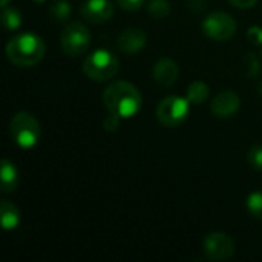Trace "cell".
Segmentation results:
<instances>
[{"instance_id": "obj_2", "label": "cell", "mask_w": 262, "mask_h": 262, "mask_svg": "<svg viewBox=\"0 0 262 262\" xmlns=\"http://www.w3.org/2000/svg\"><path fill=\"white\" fill-rule=\"evenodd\" d=\"M46 46L40 35L34 32H23L14 35L6 45L8 60L20 68L37 64L45 55Z\"/></svg>"}, {"instance_id": "obj_11", "label": "cell", "mask_w": 262, "mask_h": 262, "mask_svg": "<svg viewBox=\"0 0 262 262\" xmlns=\"http://www.w3.org/2000/svg\"><path fill=\"white\" fill-rule=\"evenodd\" d=\"M146 43H147V37L144 31H141L140 28H127L118 35L117 40L118 49L129 55L140 52L146 46Z\"/></svg>"}, {"instance_id": "obj_8", "label": "cell", "mask_w": 262, "mask_h": 262, "mask_svg": "<svg viewBox=\"0 0 262 262\" xmlns=\"http://www.w3.org/2000/svg\"><path fill=\"white\" fill-rule=\"evenodd\" d=\"M204 252L212 261H227L235 255V243L229 235L213 232L204 239Z\"/></svg>"}, {"instance_id": "obj_10", "label": "cell", "mask_w": 262, "mask_h": 262, "mask_svg": "<svg viewBox=\"0 0 262 262\" xmlns=\"http://www.w3.org/2000/svg\"><path fill=\"white\" fill-rule=\"evenodd\" d=\"M80 12L84 20L91 23H104L114 15V5L111 0H86L83 2Z\"/></svg>"}, {"instance_id": "obj_4", "label": "cell", "mask_w": 262, "mask_h": 262, "mask_svg": "<svg viewBox=\"0 0 262 262\" xmlns=\"http://www.w3.org/2000/svg\"><path fill=\"white\" fill-rule=\"evenodd\" d=\"M9 134L17 146L32 149L40 140V123L31 112L20 111L9 121Z\"/></svg>"}, {"instance_id": "obj_27", "label": "cell", "mask_w": 262, "mask_h": 262, "mask_svg": "<svg viewBox=\"0 0 262 262\" xmlns=\"http://www.w3.org/2000/svg\"><path fill=\"white\" fill-rule=\"evenodd\" d=\"M258 92L262 95V80L259 81V84H258Z\"/></svg>"}, {"instance_id": "obj_26", "label": "cell", "mask_w": 262, "mask_h": 262, "mask_svg": "<svg viewBox=\"0 0 262 262\" xmlns=\"http://www.w3.org/2000/svg\"><path fill=\"white\" fill-rule=\"evenodd\" d=\"M11 0H2V6H8Z\"/></svg>"}, {"instance_id": "obj_13", "label": "cell", "mask_w": 262, "mask_h": 262, "mask_svg": "<svg viewBox=\"0 0 262 262\" xmlns=\"http://www.w3.org/2000/svg\"><path fill=\"white\" fill-rule=\"evenodd\" d=\"M0 218H2V227L6 232L17 229L21 221L20 210L8 200H2L0 203Z\"/></svg>"}, {"instance_id": "obj_20", "label": "cell", "mask_w": 262, "mask_h": 262, "mask_svg": "<svg viewBox=\"0 0 262 262\" xmlns=\"http://www.w3.org/2000/svg\"><path fill=\"white\" fill-rule=\"evenodd\" d=\"M261 71V63H259V58L255 52H250L247 57H246V72L250 78H255Z\"/></svg>"}, {"instance_id": "obj_6", "label": "cell", "mask_w": 262, "mask_h": 262, "mask_svg": "<svg viewBox=\"0 0 262 262\" xmlns=\"http://www.w3.org/2000/svg\"><path fill=\"white\" fill-rule=\"evenodd\" d=\"M91 45V32L80 21L68 23L60 34V46L63 52L69 57L81 55L88 51Z\"/></svg>"}, {"instance_id": "obj_18", "label": "cell", "mask_w": 262, "mask_h": 262, "mask_svg": "<svg viewBox=\"0 0 262 262\" xmlns=\"http://www.w3.org/2000/svg\"><path fill=\"white\" fill-rule=\"evenodd\" d=\"M147 11L154 18H166L170 14L172 8L167 0H149Z\"/></svg>"}, {"instance_id": "obj_9", "label": "cell", "mask_w": 262, "mask_h": 262, "mask_svg": "<svg viewBox=\"0 0 262 262\" xmlns=\"http://www.w3.org/2000/svg\"><path fill=\"white\" fill-rule=\"evenodd\" d=\"M241 107V98L235 91H223L220 92L210 103V111L216 118H230L236 115Z\"/></svg>"}, {"instance_id": "obj_12", "label": "cell", "mask_w": 262, "mask_h": 262, "mask_svg": "<svg viewBox=\"0 0 262 262\" xmlns=\"http://www.w3.org/2000/svg\"><path fill=\"white\" fill-rule=\"evenodd\" d=\"M180 75V68L172 58H161L154 66V78L163 88H170L177 83Z\"/></svg>"}, {"instance_id": "obj_21", "label": "cell", "mask_w": 262, "mask_h": 262, "mask_svg": "<svg viewBox=\"0 0 262 262\" xmlns=\"http://www.w3.org/2000/svg\"><path fill=\"white\" fill-rule=\"evenodd\" d=\"M247 160L255 170H262V146H253L247 154Z\"/></svg>"}, {"instance_id": "obj_23", "label": "cell", "mask_w": 262, "mask_h": 262, "mask_svg": "<svg viewBox=\"0 0 262 262\" xmlns=\"http://www.w3.org/2000/svg\"><path fill=\"white\" fill-rule=\"evenodd\" d=\"M120 121H121V118H120V117H117V115H114V114H111V112H109V115L104 118L103 126H104V129H106L107 132H114V130H117V129H118Z\"/></svg>"}, {"instance_id": "obj_25", "label": "cell", "mask_w": 262, "mask_h": 262, "mask_svg": "<svg viewBox=\"0 0 262 262\" xmlns=\"http://www.w3.org/2000/svg\"><path fill=\"white\" fill-rule=\"evenodd\" d=\"M229 2L239 9H250L258 3V0H229Z\"/></svg>"}, {"instance_id": "obj_15", "label": "cell", "mask_w": 262, "mask_h": 262, "mask_svg": "<svg viewBox=\"0 0 262 262\" xmlns=\"http://www.w3.org/2000/svg\"><path fill=\"white\" fill-rule=\"evenodd\" d=\"M209 94H210V88L204 83V81H201V80H198V81H193V83H190L189 84V88H187V100L192 103V104H203V103H206L207 101V98H209Z\"/></svg>"}, {"instance_id": "obj_1", "label": "cell", "mask_w": 262, "mask_h": 262, "mask_svg": "<svg viewBox=\"0 0 262 262\" xmlns=\"http://www.w3.org/2000/svg\"><path fill=\"white\" fill-rule=\"evenodd\" d=\"M103 103L111 114L120 117L121 120H127L140 112L143 106V97L137 86L129 81L118 80L104 89Z\"/></svg>"}, {"instance_id": "obj_24", "label": "cell", "mask_w": 262, "mask_h": 262, "mask_svg": "<svg viewBox=\"0 0 262 262\" xmlns=\"http://www.w3.org/2000/svg\"><path fill=\"white\" fill-rule=\"evenodd\" d=\"M118 3L120 8L126 9V11H135V9H140L146 0H115Z\"/></svg>"}, {"instance_id": "obj_5", "label": "cell", "mask_w": 262, "mask_h": 262, "mask_svg": "<svg viewBox=\"0 0 262 262\" xmlns=\"http://www.w3.org/2000/svg\"><path fill=\"white\" fill-rule=\"evenodd\" d=\"M190 101L187 97H180V95H170L163 98L155 111L157 120L166 126V127H178L181 126L190 112Z\"/></svg>"}, {"instance_id": "obj_22", "label": "cell", "mask_w": 262, "mask_h": 262, "mask_svg": "<svg viewBox=\"0 0 262 262\" xmlns=\"http://www.w3.org/2000/svg\"><path fill=\"white\" fill-rule=\"evenodd\" d=\"M247 40L252 45L262 46V28L261 26H250L247 31Z\"/></svg>"}, {"instance_id": "obj_7", "label": "cell", "mask_w": 262, "mask_h": 262, "mask_svg": "<svg viewBox=\"0 0 262 262\" xmlns=\"http://www.w3.org/2000/svg\"><path fill=\"white\" fill-rule=\"evenodd\" d=\"M236 21L235 18L223 11H215L209 14L203 21V32L216 41H227L236 34Z\"/></svg>"}, {"instance_id": "obj_14", "label": "cell", "mask_w": 262, "mask_h": 262, "mask_svg": "<svg viewBox=\"0 0 262 262\" xmlns=\"http://www.w3.org/2000/svg\"><path fill=\"white\" fill-rule=\"evenodd\" d=\"M0 180H2V192L3 193H11L15 190L18 184V172L14 166L12 161L8 158L2 160V172H0Z\"/></svg>"}, {"instance_id": "obj_28", "label": "cell", "mask_w": 262, "mask_h": 262, "mask_svg": "<svg viewBox=\"0 0 262 262\" xmlns=\"http://www.w3.org/2000/svg\"><path fill=\"white\" fill-rule=\"evenodd\" d=\"M32 2H35V3H38V5H41V3H45L46 0H32Z\"/></svg>"}, {"instance_id": "obj_17", "label": "cell", "mask_w": 262, "mask_h": 262, "mask_svg": "<svg viewBox=\"0 0 262 262\" xmlns=\"http://www.w3.org/2000/svg\"><path fill=\"white\" fill-rule=\"evenodd\" d=\"M71 3L68 0H52L49 5V14L55 21H66L71 17Z\"/></svg>"}, {"instance_id": "obj_29", "label": "cell", "mask_w": 262, "mask_h": 262, "mask_svg": "<svg viewBox=\"0 0 262 262\" xmlns=\"http://www.w3.org/2000/svg\"><path fill=\"white\" fill-rule=\"evenodd\" d=\"M261 57H262V51H261Z\"/></svg>"}, {"instance_id": "obj_19", "label": "cell", "mask_w": 262, "mask_h": 262, "mask_svg": "<svg viewBox=\"0 0 262 262\" xmlns=\"http://www.w3.org/2000/svg\"><path fill=\"white\" fill-rule=\"evenodd\" d=\"M246 207L253 218L262 220V192H252L247 196Z\"/></svg>"}, {"instance_id": "obj_3", "label": "cell", "mask_w": 262, "mask_h": 262, "mask_svg": "<svg viewBox=\"0 0 262 262\" xmlns=\"http://www.w3.org/2000/svg\"><path fill=\"white\" fill-rule=\"evenodd\" d=\"M118 69V57L104 48L91 52L83 63V72L94 81H107L117 75Z\"/></svg>"}, {"instance_id": "obj_16", "label": "cell", "mask_w": 262, "mask_h": 262, "mask_svg": "<svg viewBox=\"0 0 262 262\" xmlns=\"http://www.w3.org/2000/svg\"><path fill=\"white\" fill-rule=\"evenodd\" d=\"M2 21H3V26H5L6 31H15V29H18L21 26L23 18H21V14L18 12V9L3 6Z\"/></svg>"}]
</instances>
